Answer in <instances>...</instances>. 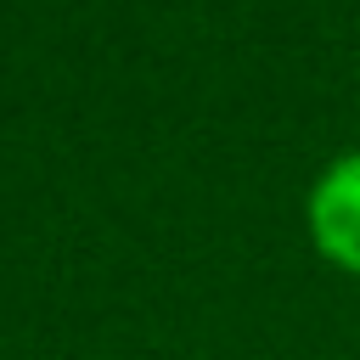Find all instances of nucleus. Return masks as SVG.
Listing matches in <instances>:
<instances>
[{
  "label": "nucleus",
  "mask_w": 360,
  "mask_h": 360,
  "mask_svg": "<svg viewBox=\"0 0 360 360\" xmlns=\"http://www.w3.org/2000/svg\"><path fill=\"white\" fill-rule=\"evenodd\" d=\"M304 219L315 236V253L349 276H360V152L332 158L309 197H304Z\"/></svg>",
  "instance_id": "obj_1"
}]
</instances>
